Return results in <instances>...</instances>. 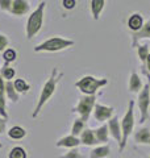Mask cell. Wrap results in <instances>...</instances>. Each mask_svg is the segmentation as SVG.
Segmentation results:
<instances>
[{
    "label": "cell",
    "mask_w": 150,
    "mask_h": 158,
    "mask_svg": "<svg viewBox=\"0 0 150 158\" xmlns=\"http://www.w3.org/2000/svg\"><path fill=\"white\" fill-rule=\"evenodd\" d=\"M149 158H150V157H149Z\"/></svg>",
    "instance_id": "37"
},
{
    "label": "cell",
    "mask_w": 150,
    "mask_h": 158,
    "mask_svg": "<svg viewBox=\"0 0 150 158\" xmlns=\"http://www.w3.org/2000/svg\"><path fill=\"white\" fill-rule=\"evenodd\" d=\"M8 45H9V40L6 34H2L0 33V52H4L8 49Z\"/></svg>",
    "instance_id": "30"
},
{
    "label": "cell",
    "mask_w": 150,
    "mask_h": 158,
    "mask_svg": "<svg viewBox=\"0 0 150 158\" xmlns=\"http://www.w3.org/2000/svg\"><path fill=\"white\" fill-rule=\"evenodd\" d=\"M137 104L140 108V112H141L140 123L144 124L149 118V106H150V86L149 85H145L142 87V90L138 92Z\"/></svg>",
    "instance_id": "7"
},
{
    "label": "cell",
    "mask_w": 150,
    "mask_h": 158,
    "mask_svg": "<svg viewBox=\"0 0 150 158\" xmlns=\"http://www.w3.org/2000/svg\"><path fill=\"white\" fill-rule=\"evenodd\" d=\"M104 6H106V0H91V13L94 20H99L100 13L103 12Z\"/></svg>",
    "instance_id": "18"
},
{
    "label": "cell",
    "mask_w": 150,
    "mask_h": 158,
    "mask_svg": "<svg viewBox=\"0 0 150 158\" xmlns=\"http://www.w3.org/2000/svg\"><path fill=\"white\" fill-rule=\"evenodd\" d=\"M134 141L137 144L142 145H150V128H140V129L134 133Z\"/></svg>",
    "instance_id": "14"
},
{
    "label": "cell",
    "mask_w": 150,
    "mask_h": 158,
    "mask_svg": "<svg viewBox=\"0 0 150 158\" xmlns=\"http://www.w3.org/2000/svg\"><path fill=\"white\" fill-rule=\"evenodd\" d=\"M113 108L103 104H95L94 107V117L96 121H107L111 117H113Z\"/></svg>",
    "instance_id": "8"
},
{
    "label": "cell",
    "mask_w": 150,
    "mask_h": 158,
    "mask_svg": "<svg viewBox=\"0 0 150 158\" xmlns=\"http://www.w3.org/2000/svg\"><path fill=\"white\" fill-rule=\"evenodd\" d=\"M107 85H108V79L106 78L99 79L92 75H86L75 83V87L81 92H83L84 95H95L99 88H102Z\"/></svg>",
    "instance_id": "4"
},
{
    "label": "cell",
    "mask_w": 150,
    "mask_h": 158,
    "mask_svg": "<svg viewBox=\"0 0 150 158\" xmlns=\"http://www.w3.org/2000/svg\"><path fill=\"white\" fill-rule=\"evenodd\" d=\"M142 38H150V20L148 23L144 24V27L140 29L138 32H133L132 33V46H137L138 41Z\"/></svg>",
    "instance_id": "11"
},
{
    "label": "cell",
    "mask_w": 150,
    "mask_h": 158,
    "mask_svg": "<svg viewBox=\"0 0 150 158\" xmlns=\"http://www.w3.org/2000/svg\"><path fill=\"white\" fill-rule=\"evenodd\" d=\"M6 131H7V120L3 117H0V135L4 133Z\"/></svg>",
    "instance_id": "33"
},
{
    "label": "cell",
    "mask_w": 150,
    "mask_h": 158,
    "mask_svg": "<svg viewBox=\"0 0 150 158\" xmlns=\"http://www.w3.org/2000/svg\"><path fill=\"white\" fill-rule=\"evenodd\" d=\"M8 158H28V153L23 146H15L9 150Z\"/></svg>",
    "instance_id": "24"
},
{
    "label": "cell",
    "mask_w": 150,
    "mask_h": 158,
    "mask_svg": "<svg viewBox=\"0 0 150 158\" xmlns=\"http://www.w3.org/2000/svg\"><path fill=\"white\" fill-rule=\"evenodd\" d=\"M45 7H46V3L45 2L40 3V6L34 9V11L31 13V16H29L28 21H27V27H25V33H27L28 40H32L40 31H41L42 24H44Z\"/></svg>",
    "instance_id": "2"
},
{
    "label": "cell",
    "mask_w": 150,
    "mask_h": 158,
    "mask_svg": "<svg viewBox=\"0 0 150 158\" xmlns=\"http://www.w3.org/2000/svg\"><path fill=\"white\" fill-rule=\"evenodd\" d=\"M137 54L138 58L142 63V67H145V63H146V59L149 56V46L148 45H137Z\"/></svg>",
    "instance_id": "26"
},
{
    "label": "cell",
    "mask_w": 150,
    "mask_h": 158,
    "mask_svg": "<svg viewBox=\"0 0 150 158\" xmlns=\"http://www.w3.org/2000/svg\"><path fill=\"white\" fill-rule=\"evenodd\" d=\"M63 77L62 73H58V69L54 67L52 70V74H50V77L48 78V81L45 82V85L42 87L41 90V94H40V98H38V102L36 104V108H34V111L32 113V117L36 118L40 112H41V110L44 108V106L46 104V103L50 100V98H52L54 95V92H56L57 90V85L59 82V79H61Z\"/></svg>",
    "instance_id": "1"
},
{
    "label": "cell",
    "mask_w": 150,
    "mask_h": 158,
    "mask_svg": "<svg viewBox=\"0 0 150 158\" xmlns=\"http://www.w3.org/2000/svg\"><path fill=\"white\" fill-rule=\"evenodd\" d=\"M81 144L86 145V146H92V145H96L98 141H96V137H95V132L92 129H84L82 133H81Z\"/></svg>",
    "instance_id": "15"
},
{
    "label": "cell",
    "mask_w": 150,
    "mask_h": 158,
    "mask_svg": "<svg viewBox=\"0 0 150 158\" xmlns=\"http://www.w3.org/2000/svg\"><path fill=\"white\" fill-rule=\"evenodd\" d=\"M0 148H2V144H0Z\"/></svg>",
    "instance_id": "36"
},
{
    "label": "cell",
    "mask_w": 150,
    "mask_h": 158,
    "mask_svg": "<svg viewBox=\"0 0 150 158\" xmlns=\"http://www.w3.org/2000/svg\"><path fill=\"white\" fill-rule=\"evenodd\" d=\"M58 158H83V157H82V154H81V152H79L77 148H74V149L69 150L66 154H63V156L58 157Z\"/></svg>",
    "instance_id": "29"
},
{
    "label": "cell",
    "mask_w": 150,
    "mask_h": 158,
    "mask_svg": "<svg viewBox=\"0 0 150 158\" xmlns=\"http://www.w3.org/2000/svg\"><path fill=\"white\" fill-rule=\"evenodd\" d=\"M95 104H96V95H84L79 99L78 104L73 108V112L78 113L83 121H88Z\"/></svg>",
    "instance_id": "6"
},
{
    "label": "cell",
    "mask_w": 150,
    "mask_h": 158,
    "mask_svg": "<svg viewBox=\"0 0 150 158\" xmlns=\"http://www.w3.org/2000/svg\"><path fill=\"white\" fill-rule=\"evenodd\" d=\"M56 145L58 148H69V149H74V148L81 145V140H79V137L69 135V136H65L62 138H59Z\"/></svg>",
    "instance_id": "12"
},
{
    "label": "cell",
    "mask_w": 150,
    "mask_h": 158,
    "mask_svg": "<svg viewBox=\"0 0 150 158\" xmlns=\"http://www.w3.org/2000/svg\"><path fill=\"white\" fill-rule=\"evenodd\" d=\"M108 131H109V135H111L115 140L119 142H121V138H123V133H121V124L119 121V117L117 116H113L108 120Z\"/></svg>",
    "instance_id": "9"
},
{
    "label": "cell",
    "mask_w": 150,
    "mask_h": 158,
    "mask_svg": "<svg viewBox=\"0 0 150 158\" xmlns=\"http://www.w3.org/2000/svg\"><path fill=\"white\" fill-rule=\"evenodd\" d=\"M62 6L65 9H74L77 6V0H62Z\"/></svg>",
    "instance_id": "32"
},
{
    "label": "cell",
    "mask_w": 150,
    "mask_h": 158,
    "mask_svg": "<svg viewBox=\"0 0 150 158\" xmlns=\"http://www.w3.org/2000/svg\"><path fill=\"white\" fill-rule=\"evenodd\" d=\"M12 2L13 0H0V9L4 12H9L12 7Z\"/></svg>",
    "instance_id": "31"
},
{
    "label": "cell",
    "mask_w": 150,
    "mask_h": 158,
    "mask_svg": "<svg viewBox=\"0 0 150 158\" xmlns=\"http://www.w3.org/2000/svg\"><path fill=\"white\" fill-rule=\"evenodd\" d=\"M86 129V121H83L81 117L77 118V120L74 121V124L71 127V135L75 136V137H78V136H81V133Z\"/></svg>",
    "instance_id": "22"
},
{
    "label": "cell",
    "mask_w": 150,
    "mask_h": 158,
    "mask_svg": "<svg viewBox=\"0 0 150 158\" xmlns=\"http://www.w3.org/2000/svg\"><path fill=\"white\" fill-rule=\"evenodd\" d=\"M0 116L3 118H6V120H8L7 102H6V94H4V91H0Z\"/></svg>",
    "instance_id": "28"
},
{
    "label": "cell",
    "mask_w": 150,
    "mask_h": 158,
    "mask_svg": "<svg viewBox=\"0 0 150 158\" xmlns=\"http://www.w3.org/2000/svg\"><path fill=\"white\" fill-rule=\"evenodd\" d=\"M73 40H67L63 37H50L48 40H45L44 42L38 44V45L34 48V53H41V52H49V53H56V52H61L65 50L67 48H71L74 45Z\"/></svg>",
    "instance_id": "3"
},
{
    "label": "cell",
    "mask_w": 150,
    "mask_h": 158,
    "mask_svg": "<svg viewBox=\"0 0 150 158\" xmlns=\"http://www.w3.org/2000/svg\"><path fill=\"white\" fill-rule=\"evenodd\" d=\"M16 58H17V53H16L15 49L8 48L7 50L3 52V59H4V62H6L7 65H9L11 62H15L16 61Z\"/></svg>",
    "instance_id": "27"
},
{
    "label": "cell",
    "mask_w": 150,
    "mask_h": 158,
    "mask_svg": "<svg viewBox=\"0 0 150 158\" xmlns=\"http://www.w3.org/2000/svg\"><path fill=\"white\" fill-rule=\"evenodd\" d=\"M0 75H2L3 79H7V81H12L16 75V70L13 67H11L9 65H3L2 69H0Z\"/></svg>",
    "instance_id": "23"
},
{
    "label": "cell",
    "mask_w": 150,
    "mask_h": 158,
    "mask_svg": "<svg viewBox=\"0 0 150 158\" xmlns=\"http://www.w3.org/2000/svg\"><path fill=\"white\" fill-rule=\"evenodd\" d=\"M109 153H111V148L108 145H102L91 150L90 158H107L109 156Z\"/></svg>",
    "instance_id": "19"
},
{
    "label": "cell",
    "mask_w": 150,
    "mask_h": 158,
    "mask_svg": "<svg viewBox=\"0 0 150 158\" xmlns=\"http://www.w3.org/2000/svg\"><path fill=\"white\" fill-rule=\"evenodd\" d=\"M94 132H95V137H96L98 144H100V142H107V141H108L109 131H108V125H107V124H103L102 127H99L98 129H95Z\"/></svg>",
    "instance_id": "21"
},
{
    "label": "cell",
    "mask_w": 150,
    "mask_h": 158,
    "mask_svg": "<svg viewBox=\"0 0 150 158\" xmlns=\"http://www.w3.org/2000/svg\"><path fill=\"white\" fill-rule=\"evenodd\" d=\"M4 94H6V96L9 99L11 102H19L20 99V94L16 91V88H15V85L12 81H7L6 83V87H4Z\"/></svg>",
    "instance_id": "16"
},
{
    "label": "cell",
    "mask_w": 150,
    "mask_h": 158,
    "mask_svg": "<svg viewBox=\"0 0 150 158\" xmlns=\"http://www.w3.org/2000/svg\"><path fill=\"white\" fill-rule=\"evenodd\" d=\"M142 69H146V71L150 74V53H149V56H148L146 63H145V67H142Z\"/></svg>",
    "instance_id": "34"
},
{
    "label": "cell",
    "mask_w": 150,
    "mask_h": 158,
    "mask_svg": "<svg viewBox=\"0 0 150 158\" xmlns=\"http://www.w3.org/2000/svg\"><path fill=\"white\" fill-rule=\"evenodd\" d=\"M144 27V17L140 13H133L128 19V28L132 32H138Z\"/></svg>",
    "instance_id": "13"
},
{
    "label": "cell",
    "mask_w": 150,
    "mask_h": 158,
    "mask_svg": "<svg viewBox=\"0 0 150 158\" xmlns=\"http://www.w3.org/2000/svg\"><path fill=\"white\" fill-rule=\"evenodd\" d=\"M120 124H121V133H123V138H121V142H120V152H123L125 145H127L129 136L132 135L134 129V102L133 100L129 102L127 113L124 115Z\"/></svg>",
    "instance_id": "5"
},
{
    "label": "cell",
    "mask_w": 150,
    "mask_h": 158,
    "mask_svg": "<svg viewBox=\"0 0 150 158\" xmlns=\"http://www.w3.org/2000/svg\"><path fill=\"white\" fill-rule=\"evenodd\" d=\"M142 87H144V85H142V81L140 79V77H138V74L137 73H132L131 74V79H129V91L131 92H140L142 90Z\"/></svg>",
    "instance_id": "17"
},
{
    "label": "cell",
    "mask_w": 150,
    "mask_h": 158,
    "mask_svg": "<svg viewBox=\"0 0 150 158\" xmlns=\"http://www.w3.org/2000/svg\"><path fill=\"white\" fill-rule=\"evenodd\" d=\"M7 135H8L9 138H12V140H23V138L27 136V131L20 125H15L12 128H9Z\"/></svg>",
    "instance_id": "20"
},
{
    "label": "cell",
    "mask_w": 150,
    "mask_h": 158,
    "mask_svg": "<svg viewBox=\"0 0 150 158\" xmlns=\"http://www.w3.org/2000/svg\"><path fill=\"white\" fill-rule=\"evenodd\" d=\"M13 85L19 94H25L31 90V85H29L25 79H16V81L13 82Z\"/></svg>",
    "instance_id": "25"
},
{
    "label": "cell",
    "mask_w": 150,
    "mask_h": 158,
    "mask_svg": "<svg viewBox=\"0 0 150 158\" xmlns=\"http://www.w3.org/2000/svg\"><path fill=\"white\" fill-rule=\"evenodd\" d=\"M29 8H31V6H29L28 0H13L9 13L13 16H24L29 12Z\"/></svg>",
    "instance_id": "10"
},
{
    "label": "cell",
    "mask_w": 150,
    "mask_h": 158,
    "mask_svg": "<svg viewBox=\"0 0 150 158\" xmlns=\"http://www.w3.org/2000/svg\"><path fill=\"white\" fill-rule=\"evenodd\" d=\"M4 87H6V83H4V79L0 75V91H4Z\"/></svg>",
    "instance_id": "35"
}]
</instances>
